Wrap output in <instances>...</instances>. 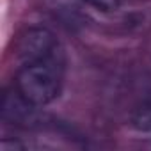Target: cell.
I'll return each instance as SVG.
<instances>
[{"label": "cell", "instance_id": "7a4b0ae2", "mask_svg": "<svg viewBox=\"0 0 151 151\" xmlns=\"http://www.w3.org/2000/svg\"><path fill=\"white\" fill-rule=\"evenodd\" d=\"M55 50L57 41L46 29H29L16 43V53L25 64L53 60Z\"/></svg>", "mask_w": 151, "mask_h": 151}, {"label": "cell", "instance_id": "6da1fadb", "mask_svg": "<svg viewBox=\"0 0 151 151\" xmlns=\"http://www.w3.org/2000/svg\"><path fill=\"white\" fill-rule=\"evenodd\" d=\"M16 93L29 105H46L60 93V73L53 60L25 64L16 75Z\"/></svg>", "mask_w": 151, "mask_h": 151}, {"label": "cell", "instance_id": "3957f363", "mask_svg": "<svg viewBox=\"0 0 151 151\" xmlns=\"http://www.w3.org/2000/svg\"><path fill=\"white\" fill-rule=\"evenodd\" d=\"M84 2H87L89 6L107 13V11H116L121 4V0H84Z\"/></svg>", "mask_w": 151, "mask_h": 151}]
</instances>
